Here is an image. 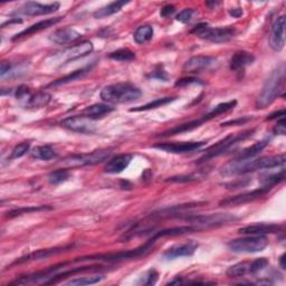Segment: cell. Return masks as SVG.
<instances>
[{
    "label": "cell",
    "instance_id": "cell-44",
    "mask_svg": "<svg viewBox=\"0 0 286 286\" xmlns=\"http://www.w3.org/2000/svg\"><path fill=\"white\" fill-rule=\"evenodd\" d=\"M193 14H194L193 9L187 8V9H184L182 11H180V13L177 15V17H175V19H177L180 23H182V24H187L192 19Z\"/></svg>",
    "mask_w": 286,
    "mask_h": 286
},
{
    "label": "cell",
    "instance_id": "cell-10",
    "mask_svg": "<svg viewBox=\"0 0 286 286\" xmlns=\"http://www.w3.org/2000/svg\"><path fill=\"white\" fill-rule=\"evenodd\" d=\"M238 217L230 214H212V215H200L187 218L192 226L198 228L199 230L221 227L238 221Z\"/></svg>",
    "mask_w": 286,
    "mask_h": 286
},
{
    "label": "cell",
    "instance_id": "cell-40",
    "mask_svg": "<svg viewBox=\"0 0 286 286\" xmlns=\"http://www.w3.org/2000/svg\"><path fill=\"white\" fill-rule=\"evenodd\" d=\"M86 71H89V69H82V70H78V71L73 72L72 74L65 76L63 78H59V80H57L56 82H53L51 84V86H56V85H62V84L70 83L72 81H75V80H77V78L82 77L85 74V73H86Z\"/></svg>",
    "mask_w": 286,
    "mask_h": 286
},
{
    "label": "cell",
    "instance_id": "cell-9",
    "mask_svg": "<svg viewBox=\"0 0 286 286\" xmlns=\"http://www.w3.org/2000/svg\"><path fill=\"white\" fill-rule=\"evenodd\" d=\"M254 133V130H248L245 132L241 133H237V135H230L228 137H226L225 139H223L222 141L217 142L215 145H212L208 150L206 151V153L204 155L203 158H200L198 163H203L208 161L212 158H216L218 156L223 155L224 152H226L229 148H232L234 144L238 143L240 141H244L247 138L252 137V135Z\"/></svg>",
    "mask_w": 286,
    "mask_h": 286
},
{
    "label": "cell",
    "instance_id": "cell-1",
    "mask_svg": "<svg viewBox=\"0 0 286 286\" xmlns=\"http://www.w3.org/2000/svg\"><path fill=\"white\" fill-rule=\"evenodd\" d=\"M286 161L285 155L266 156L260 158H251V159H235L224 166L221 170V174L225 177L237 174H245L257 171L263 169H273L284 166Z\"/></svg>",
    "mask_w": 286,
    "mask_h": 286
},
{
    "label": "cell",
    "instance_id": "cell-53",
    "mask_svg": "<svg viewBox=\"0 0 286 286\" xmlns=\"http://www.w3.org/2000/svg\"><path fill=\"white\" fill-rule=\"evenodd\" d=\"M230 16H233L234 18H239L243 15V9L241 8H234L232 10H229Z\"/></svg>",
    "mask_w": 286,
    "mask_h": 286
},
{
    "label": "cell",
    "instance_id": "cell-48",
    "mask_svg": "<svg viewBox=\"0 0 286 286\" xmlns=\"http://www.w3.org/2000/svg\"><path fill=\"white\" fill-rule=\"evenodd\" d=\"M274 133L279 136H285L286 133V125H285V118L277 120V124L274 127Z\"/></svg>",
    "mask_w": 286,
    "mask_h": 286
},
{
    "label": "cell",
    "instance_id": "cell-19",
    "mask_svg": "<svg viewBox=\"0 0 286 286\" xmlns=\"http://www.w3.org/2000/svg\"><path fill=\"white\" fill-rule=\"evenodd\" d=\"M282 229V226L276 224H254L238 229V233L243 235H263L275 234Z\"/></svg>",
    "mask_w": 286,
    "mask_h": 286
},
{
    "label": "cell",
    "instance_id": "cell-45",
    "mask_svg": "<svg viewBox=\"0 0 286 286\" xmlns=\"http://www.w3.org/2000/svg\"><path fill=\"white\" fill-rule=\"evenodd\" d=\"M30 91L29 89L26 86V85H21V86H19L17 89L16 91V97H17V100H25L27 101L29 97H30Z\"/></svg>",
    "mask_w": 286,
    "mask_h": 286
},
{
    "label": "cell",
    "instance_id": "cell-24",
    "mask_svg": "<svg viewBox=\"0 0 286 286\" xmlns=\"http://www.w3.org/2000/svg\"><path fill=\"white\" fill-rule=\"evenodd\" d=\"M205 122H207L205 117H203L202 119H198V120H192V121H189V122L182 123L180 125L172 127V129H170L166 132H163L162 135H160V137H170V136L180 135V133L189 132V131L197 129V127H199V126H202L203 123H205Z\"/></svg>",
    "mask_w": 286,
    "mask_h": 286
},
{
    "label": "cell",
    "instance_id": "cell-16",
    "mask_svg": "<svg viewBox=\"0 0 286 286\" xmlns=\"http://www.w3.org/2000/svg\"><path fill=\"white\" fill-rule=\"evenodd\" d=\"M206 144L205 141L200 142H167L155 144L153 148L169 152V153H187V152H193L203 148Z\"/></svg>",
    "mask_w": 286,
    "mask_h": 286
},
{
    "label": "cell",
    "instance_id": "cell-25",
    "mask_svg": "<svg viewBox=\"0 0 286 286\" xmlns=\"http://www.w3.org/2000/svg\"><path fill=\"white\" fill-rule=\"evenodd\" d=\"M114 111L112 106L107 104H103V103H96V104L90 105L84 109V115L92 120H97L106 117L111 112Z\"/></svg>",
    "mask_w": 286,
    "mask_h": 286
},
{
    "label": "cell",
    "instance_id": "cell-13",
    "mask_svg": "<svg viewBox=\"0 0 286 286\" xmlns=\"http://www.w3.org/2000/svg\"><path fill=\"white\" fill-rule=\"evenodd\" d=\"M218 68V60L211 56H193L188 59L184 65V71L187 73H203L214 71Z\"/></svg>",
    "mask_w": 286,
    "mask_h": 286
},
{
    "label": "cell",
    "instance_id": "cell-28",
    "mask_svg": "<svg viewBox=\"0 0 286 286\" xmlns=\"http://www.w3.org/2000/svg\"><path fill=\"white\" fill-rule=\"evenodd\" d=\"M126 4H129V2H113L108 4L107 6H104V7L97 9L94 13V17L97 18V19H103V18L112 16L119 13V11L122 9L123 6H125Z\"/></svg>",
    "mask_w": 286,
    "mask_h": 286
},
{
    "label": "cell",
    "instance_id": "cell-30",
    "mask_svg": "<svg viewBox=\"0 0 286 286\" xmlns=\"http://www.w3.org/2000/svg\"><path fill=\"white\" fill-rule=\"evenodd\" d=\"M153 28L150 25H142L138 27V29L135 32V35H133V38H135V41L139 45L145 44L149 40L152 39L153 37Z\"/></svg>",
    "mask_w": 286,
    "mask_h": 286
},
{
    "label": "cell",
    "instance_id": "cell-2",
    "mask_svg": "<svg viewBox=\"0 0 286 286\" xmlns=\"http://www.w3.org/2000/svg\"><path fill=\"white\" fill-rule=\"evenodd\" d=\"M141 90L131 83H117L107 85L101 91V99L112 104H124L140 99Z\"/></svg>",
    "mask_w": 286,
    "mask_h": 286
},
{
    "label": "cell",
    "instance_id": "cell-4",
    "mask_svg": "<svg viewBox=\"0 0 286 286\" xmlns=\"http://www.w3.org/2000/svg\"><path fill=\"white\" fill-rule=\"evenodd\" d=\"M155 243L156 240L151 238L149 241L145 243L144 245L140 246L136 249H130V251L118 252V253L90 255V256L76 258L73 260V263H76V261H87V260L89 261H121V260H127V259H136L149 254Z\"/></svg>",
    "mask_w": 286,
    "mask_h": 286
},
{
    "label": "cell",
    "instance_id": "cell-31",
    "mask_svg": "<svg viewBox=\"0 0 286 286\" xmlns=\"http://www.w3.org/2000/svg\"><path fill=\"white\" fill-rule=\"evenodd\" d=\"M32 157L38 160L48 161L56 157V152L50 145H40V147H36L35 149H33Z\"/></svg>",
    "mask_w": 286,
    "mask_h": 286
},
{
    "label": "cell",
    "instance_id": "cell-50",
    "mask_svg": "<svg viewBox=\"0 0 286 286\" xmlns=\"http://www.w3.org/2000/svg\"><path fill=\"white\" fill-rule=\"evenodd\" d=\"M151 77L158 78V80H161V81H167L168 80V75L164 71H155L151 74Z\"/></svg>",
    "mask_w": 286,
    "mask_h": 286
},
{
    "label": "cell",
    "instance_id": "cell-6",
    "mask_svg": "<svg viewBox=\"0 0 286 286\" xmlns=\"http://www.w3.org/2000/svg\"><path fill=\"white\" fill-rule=\"evenodd\" d=\"M111 151L106 149L96 150L93 152H87V153L82 155H74L70 156L62 161V164L65 168H77V167H85V166H94L106 161Z\"/></svg>",
    "mask_w": 286,
    "mask_h": 286
},
{
    "label": "cell",
    "instance_id": "cell-47",
    "mask_svg": "<svg viewBox=\"0 0 286 286\" xmlns=\"http://www.w3.org/2000/svg\"><path fill=\"white\" fill-rule=\"evenodd\" d=\"M198 178L197 174H189V175H177V177L168 178V182H187L191 180H196Z\"/></svg>",
    "mask_w": 286,
    "mask_h": 286
},
{
    "label": "cell",
    "instance_id": "cell-39",
    "mask_svg": "<svg viewBox=\"0 0 286 286\" xmlns=\"http://www.w3.org/2000/svg\"><path fill=\"white\" fill-rule=\"evenodd\" d=\"M267 266H269V259L265 257L256 258L253 261H249V274L254 275V274L264 271Z\"/></svg>",
    "mask_w": 286,
    "mask_h": 286
},
{
    "label": "cell",
    "instance_id": "cell-22",
    "mask_svg": "<svg viewBox=\"0 0 286 286\" xmlns=\"http://www.w3.org/2000/svg\"><path fill=\"white\" fill-rule=\"evenodd\" d=\"M62 20V17H55V18H50V19H45V20H41L39 23H36L34 25L29 26L28 28H26L25 30H23V32L18 33L15 37L13 38V40H17V39H20L23 37H27V36L30 35H34L36 33H39L41 30L50 28L54 25H56L57 23H59Z\"/></svg>",
    "mask_w": 286,
    "mask_h": 286
},
{
    "label": "cell",
    "instance_id": "cell-52",
    "mask_svg": "<svg viewBox=\"0 0 286 286\" xmlns=\"http://www.w3.org/2000/svg\"><path fill=\"white\" fill-rule=\"evenodd\" d=\"M284 118H285V108H282V109H279V111L271 114L270 117L267 118V120H274V119L281 120V119H284Z\"/></svg>",
    "mask_w": 286,
    "mask_h": 286
},
{
    "label": "cell",
    "instance_id": "cell-42",
    "mask_svg": "<svg viewBox=\"0 0 286 286\" xmlns=\"http://www.w3.org/2000/svg\"><path fill=\"white\" fill-rule=\"evenodd\" d=\"M29 149H30V144L28 142H23L20 144L16 145L14 150L11 151V155L9 157V159L14 160V159H18V158L24 157L29 151Z\"/></svg>",
    "mask_w": 286,
    "mask_h": 286
},
{
    "label": "cell",
    "instance_id": "cell-27",
    "mask_svg": "<svg viewBox=\"0 0 286 286\" xmlns=\"http://www.w3.org/2000/svg\"><path fill=\"white\" fill-rule=\"evenodd\" d=\"M51 100V94H48L47 92H38L34 95H30L29 99L26 101L25 105L28 108H41L50 104Z\"/></svg>",
    "mask_w": 286,
    "mask_h": 286
},
{
    "label": "cell",
    "instance_id": "cell-29",
    "mask_svg": "<svg viewBox=\"0 0 286 286\" xmlns=\"http://www.w3.org/2000/svg\"><path fill=\"white\" fill-rule=\"evenodd\" d=\"M267 144H269V141H267V140H263V141L254 143L253 145H251V147L243 150L236 159L241 160V159H251V158H255L260 151H263L266 148Z\"/></svg>",
    "mask_w": 286,
    "mask_h": 286
},
{
    "label": "cell",
    "instance_id": "cell-11",
    "mask_svg": "<svg viewBox=\"0 0 286 286\" xmlns=\"http://www.w3.org/2000/svg\"><path fill=\"white\" fill-rule=\"evenodd\" d=\"M60 124L65 129L72 132L81 133V135H91L96 130L94 120L85 117V115H74V117L66 118Z\"/></svg>",
    "mask_w": 286,
    "mask_h": 286
},
{
    "label": "cell",
    "instance_id": "cell-46",
    "mask_svg": "<svg viewBox=\"0 0 286 286\" xmlns=\"http://www.w3.org/2000/svg\"><path fill=\"white\" fill-rule=\"evenodd\" d=\"M191 84H203V82H200L199 78L196 77H185V78H181V80H178L175 82V86H187V85H191Z\"/></svg>",
    "mask_w": 286,
    "mask_h": 286
},
{
    "label": "cell",
    "instance_id": "cell-43",
    "mask_svg": "<svg viewBox=\"0 0 286 286\" xmlns=\"http://www.w3.org/2000/svg\"><path fill=\"white\" fill-rule=\"evenodd\" d=\"M158 273L155 270H151L149 272H147V274L141 278V281L139 282V284L141 285H153L156 284L157 279H158Z\"/></svg>",
    "mask_w": 286,
    "mask_h": 286
},
{
    "label": "cell",
    "instance_id": "cell-18",
    "mask_svg": "<svg viewBox=\"0 0 286 286\" xmlns=\"http://www.w3.org/2000/svg\"><path fill=\"white\" fill-rule=\"evenodd\" d=\"M198 248V244L194 241L185 243V244L175 245L171 248H169L168 251L163 254V257L167 259H174L178 257H186V256H191L194 254L196 249Z\"/></svg>",
    "mask_w": 286,
    "mask_h": 286
},
{
    "label": "cell",
    "instance_id": "cell-7",
    "mask_svg": "<svg viewBox=\"0 0 286 286\" xmlns=\"http://www.w3.org/2000/svg\"><path fill=\"white\" fill-rule=\"evenodd\" d=\"M269 245V239L263 235H248L244 238H237L228 243L230 251L235 253H259Z\"/></svg>",
    "mask_w": 286,
    "mask_h": 286
},
{
    "label": "cell",
    "instance_id": "cell-23",
    "mask_svg": "<svg viewBox=\"0 0 286 286\" xmlns=\"http://www.w3.org/2000/svg\"><path fill=\"white\" fill-rule=\"evenodd\" d=\"M255 60V56L253 54L248 53V52H236L233 57L230 58V63H229V68L232 71H240L244 70L247 66L252 65Z\"/></svg>",
    "mask_w": 286,
    "mask_h": 286
},
{
    "label": "cell",
    "instance_id": "cell-35",
    "mask_svg": "<svg viewBox=\"0 0 286 286\" xmlns=\"http://www.w3.org/2000/svg\"><path fill=\"white\" fill-rule=\"evenodd\" d=\"M104 278V275H93V276H84V277H76L71 279L70 282L66 283L68 286H85V285H92L100 283Z\"/></svg>",
    "mask_w": 286,
    "mask_h": 286
},
{
    "label": "cell",
    "instance_id": "cell-32",
    "mask_svg": "<svg viewBox=\"0 0 286 286\" xmlns=\"http://www.w3.org/2000/svg\"><path fill=\"white\" fill-rule=\"evenodd\" d=\"M249 274V261H241L233 266H230L226 272V275L230 278H239L244 277Z\"/></svg>",
    "mask_w": 286,
    "mask_h": 286
},
{
    "label": "cell",
    "instance_id": "cell-8",
    "mask_svg": "<svg viewBox=\"0 0 286 286\" xmlns=\"http://www.w3.org/2000/svg\"><path fill=\"white\" fill-rule=\"evenodd\" d=\"M94 50V46L91 41H82L80 44H76L74 46H71L66 50L57 53L54 55L50 59L54 66H62L71 62V60H75L77 58H81L91 54Z\"/></svg>",
    "mask_w": 286,
    "mask_h": 286
},
{
    "label": "cell",
    "instance_id": "cell-20",
    "mask_svg": "<svg viewBox=\"0 0 286 286\" xmlns=\"http://www.w3.org/2000/svg\"><path fill=\"white\" fill-rule=\"evenodd\" d=\"M132 161V156L123 153L115 156L112 159H109L104 167V171L109 174H117L121 173L125 170Z\"/></svg>",
    "mask_w": 286,
    "mask_h": 286
},
{
    "label": "cell",
    "instance_id": "cell-15",
    "mask_svg": "<svg viewBox=\"0 0 286 286\" xmlns=\"http://www.w3.org/2000/svg\"><path fill=\"white\" fill-rule=\"evenodd\" d=\"M60 7L59 3H53V4H39V3H34V2H28L23 5V7L18 10V13L23 14L25 16H44V15H50L57 11Z\"/></svg>",
    "mask_w": 286,
    "mask_h": 286
},
{
    "label": "cell",
    "instance_id": "cell-49",
    "mask_svg": "<svg viewBox=\"0 0 286 286\" xmlns=\"http://www.w3.org/2000/svg\"><path fill=\"white\" fill-rule=\"evenodd\" d=\"M174 11H175V7L173 5H166L164 7L161 8L160 15L163 18H168L170 16H172L174 14Z\"/></svg>",
    "mask_w": 286,
    "mask_h": 286
},
{
    "label": "cell",
    "instance_id": "cell-54",
    "mask_svg": "<svg viewBox=\"0 0 286 286\" xmlns=\"http://www.w3.org/2000/svg\"><path fill=\"white\" fill-rule=\"evenodd\" d=\"M279 264H281L282 270H285V254H283L281 258H279Z\"/></svg>",
    "mask_w": 286,
    "mask_h": 286
},
{
    "label": "cell",
    "instance_id": "cell-51",
    "mask_svg": "<svg viewBox=\"0 0 286 286\" xmlns=\"http://www.w3.org/2000/svg\"><path fill=\"white\" fill-rule=\"evenodd\" d=\"M11 69V64L10 63H7V62H3L2 63V71H0V76H2V78H5L6 75L8 74L9 71Z\"/></svg>",
    "mask_w": 286,
    "mask_h": 286
},
{
    "label": "cell",
    "instance_id": "cell-12",
    "mask_svg": "<svg viewBox=\"0 0 286 286\" xmlns=\"http://www.w3.org/2000/svg\"><path fill=\"white\" fill-rule=\"evenodd\" d=\"M271 189L272 188H270V187L263 186L261 188H258V189L237 194V196L229 197L227 199H223L222 202H219V206L228 207V206H238V205H244L247 203H251V202H254V200H257L261 197L266 196Z\"/></svg>",
    "mask_w": 286,
    "mask_h": 286
},
{
    "label": "cell",
    "instance_id": "cell-33",
    "mask_svg": "<svg viewBox=\"0 0 286 286\" xmlns=\"http://www.w3.org/2000/svg\"><path fill=\"white\" fill-rule=\"evenodd\" d=\"M236 104H237V101H235V100L222 103V104H219V105H217V106H215L214 108H212L210 112L205 114L204 117H205L206 121H209L211 119H215V118L218 117V115H221L223 113H226V112L229 111V109L234 108L236 106Z\"/></svg>",
    "mask_w": 286,
    "mask_h": 286
},
{
    "label": "cell",
    "instance_id": "cell-3",
    "mask_svg": "<svg viewBox=\"0 0 286 286\" xmlns=\"http://www.w3.org/2000/svg\"><path fill=\"white\" fill-rule=\"evenodd\" d=\"M284 77L285 66L284 64H281L271 73V75L266 80L263 89H261V92L256 100L257 108H265L270 106L272 103L276 100L279 91L282 89Z\"/></svg>",
    "mask_w": 286,
    "mask_h": 286
},
{
    "label": "cell",
    "instance_id": "cell-37",
    "mask_svg": "<svg viewBox=\"0 0 286 286\" xmlns=\"http://www.w3.org/2000/svg\"><path fill=\"white\" fill-rule=\"evenodd\" d=\"M70 178V171L68 169H58L48 174V181L52 185L63 184Z\"/></svg>",
    "mask_w": 286,
    "mask_h": 286
},
{
    "label": "cell",
    "instance_id": "cell-36",
    "mask_svg": "<svg viewBox=\"0 0 286 286\" xmlns=\"http://www.w3.org/2000/svg\"><path fill=\"white\" fill-rule=\"evenodd\" d=\"M108 57L118 62H131L136 58V54L127 48H121L115 52H112L108 55Z\"/></svg>",
    "mask_w": 286,
    "mask_h": 286
},
{
    "label": "cell",
    "instance_id": "cell-21",
    "mask_svg": "<svg viewBox=\"0 0 286 286\" xmlns=\"http://www.w3.org/2000/svg\"><path fill=\"white\" fill-rule=\"evenodd\" d=\"M81 34L77 32V30L66 27V28H62L58 29L56 32H54L53 34H51V36L48 38L54 44L57 45H64V44H69V42L74 41L76 39H78L81 37Z\"/></svg>",
    "mask_w": 286,
    "mask_h": 286
},
{
    "label": "cell",
    "instance_id": "cell-41",
    "mask_svg": "<svg viewBox=\"0 0 286 286\" xmlns=\"http://www.w3.org/2000/svg\"><path fill=\"white\" fill-rule=\"evenodd\" d=\"M52 209L51 207H46V206H39V207H25V208H19V209H15L11 210L9 212H7V217L11 218V217H16L19 216L23 214H28V212H33V211H40V210H50Z\"/></svg>",
    "mask_w": 286,
    "mask_h": 286
},
{
    "label": "cell",
    "instance_id": "cell-5",
    "mask_svg": "<svg viewBox=\"0 0 286 286\" xmlns=\"http://www.w3.org/2000/svg\"><path fill=\"white\" fill-rule=\"evenodd\" d=\"M191 34L198 36L199 38L208 40L215 44H223L232 39L236 30L234 27H209L208 24H198L191 29Z\"/></svg>",
    "mask_w": 286,
    "mask_h": 286
},
{
    "label": "cell",
    "instance_id": "cell-38",
    "mask_svg": "<svg viewBox=\"0 0 286 286\" xmlns=\"http://www.w3.org/2000/svg\"><path fill=\"white\" fill-rule=\"evenodd\" d=\"M284 178H285V170L282 169L281 172L263 175L260 181H261V184H263V186L272 188L273 186H275V185L279 184V182H282L284 180Z\"/></svg>",
    "mask_w": 286,
    "mask_h": 286
},
{
    "label": "cell",
    "instance_id": "cell-26",
    "mask_svg": "<svg viewBox=\"0 0 286 286\" xmlns=\"http://www.w3.org/2000/svg\"><path fill=\"white\" fill-rule=\"evenodd\" d=\"M193 232H199V229L192 226V225H189V226L172 227L168 229H162L160 232L156 233L153 236H152V239L157 240L158 238H160V237H172V236H179L184 234H190Z\"/></svg>",
    "mask_w": 286,
    "mask_h": 286
},
{
    "label": "cell",
    "instance_id": "cell-17",
    "mask_svg": "<svg viewBox=\"0 0 286 286\" xmlns=\"http://www.w3.org/2000/svg\"><path fill=\"white\" fill-rule=\"evenodd\" d=\"M72 247H55V248H50V249H40V251H36L34 253H30L26 256H23L19 259H17L13 265H17V264H24V263H29V261H35V260H39V259H45L51 256H54V255H57L60 253H64L66 251H69Z\"/></svg>",
    "mask_w": 286,
    "mask_h": 286
},
{
    "label": "cell",
    "instance_id": "cell-14",
    "mask_svg": "<svg viewBox=\"0 0 286 286\" xmlns=\"http://www.w3.org/2000/svg\"><path fill=\"white\" fill-rule=\"evenodd\" d=\"M285 25L286 18L284 15L276 18L271 28L270 46L273 51L281 52L285 45Z\"/></svg>",
    "mask_w": 286,
    "mask_h": 286
},
{
    "label": "cell",
    "instance_id": "cell-34",
    "mask_svg": "<svg viewBox=\"0 0 286 286\" xmlns=\"http://www.w3.org/2000/svg\"><path fill=\"white\" fill-rule=\"evenodd\" d=\"M175 100V97H162V99H157L155 101H152L148 104L142 105V106H139V107H135L131 109V112H141V111H149V109L152 108H158V107H161L163 105L168 104V103H171Z\"/></svg>",
    "mask_w": 286,
    "mask_h": 286
}]
</instances>
